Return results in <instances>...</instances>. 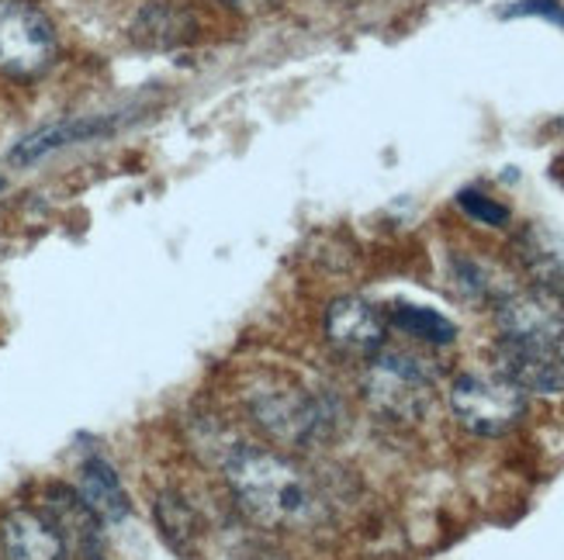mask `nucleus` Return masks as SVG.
Instances as JSON below:
<instances>
[{"instance_id":"obj_14","label":"nucleus","mask_w":564,"mask_h":560,"mask_svg":"<svg viewBox=\"0 0 564 560\" xmlns=\"http://www.w3.org/2000/svg\"><path fill=\"white\" fill-rule=\"evenodd\" d=\"M84 502L94 508L105 523H121L129 516V495L121 488L115 468L105 457H87L80 464V488Z\"/></svg>"},{"instance_id":"obj_21","label":"nucleus","mask_w":564,"mask_h":560,"mask_svg":"<svg viewBox=\"0 0 564 560\" xmlns=\"http://www.w3.org/2000/svg\"><path fill=\"white\" fill-rule=\"evenodd\" d=\"M0 190H4V177H0Z\"/></svg>"},{"instance_id":"obj_17","label":"nucleus","mask_w":564,"mask_h":560,"mask_svg":"<svg viewBox=\"0 0 564 560\" xmlns=\"http://www.w3.org/2000/svg\"><path fill=\"white\" fill-rule=\"evenodd\" d=\"M156 519L163 526V537L174 543V547H187L198 532V523H194L191 505L177 495H160L156 502Z\"/></svg>"},{"instance_id":"obj_1","label":"nucleus","mask_w":564,"mask_h":560,"mask_svg":"<svg viewBox=\"0 0 564 560\" xmlns=\"http://www.w3.org/2000/svg\"><path fill=\"white\" fill-rule=\"evenodd\" d=\"M226 481L236 505L267 529H305L323 519V495L294 460L236 447L226 457Z\"/></svg>"},{"instance_id":"obj_4","label":"nucleus","mask_w":564,"mask_h":560,"mask_svg":"<svg viewBox=\"0 0 564 560\" xmlns=\"http://www.w3.org/2000/svg\"><path fill=\"white\" fill-rule=\"evenodd\" d=\"M451 411L468 432L496 440L523 422L527 395L502 374H460L451 384Z\"/></svg>"},{"instance_id":"obj_19","label":"nucleus","mask_w":564,"mask_h":560,"mask_svg":"<svg viewBox=\"0 0 564 560\" xmlns=\"http://www.w3.org/2000/svg\"><path fill=\"white\" fill-rule=\"evenodd\" d=\"M229 560H284V557L274 553V550H267V547H260V543H242L236 553H229Z\"/></svg>"},{"instance_id":"obj_3","label":"nucleus","mask_w":564,"mask_h":560,"mask_svg":"<svg viewBox=\"0 0 564 560\" xmlns=\"http://www.w3.org/2000/svg\"><path fill=\"white\" fill-rule=\"evenodd\" d=\"M360 392L378 416L395 422H415L430 411L436 381L420 356L402 350H381L367 360Z\"/></svg>"},{"instance_id":"obj_12","label":"nucleus","mask_w":564,"mask_h":560,"mask_svg":"<svg viewBox=\"0 0 564 560\" xmlns=\"http://www.w3.org/2000/svg\"><path fill=\"white\" fill-rule=\"evenodd\" d=\"M512 253H517L533 287L564 298V235L544 226H523L512 239Z\"/></svg>"},{"instance_id":"obj_2","label":"nucleus","mask_w":564,"mask_h":560,"mask_svg":"<svg viewBox=\"0 0 564 560\" xmlns=\"http://www.w3.org/2000/svg\"><path fill=\"white\" fill-rule=\"evenodd\" d=\"M250 416L253 422L278 443L291 447H315L333 436L336 408L329 398L312 395L299 384H260L250 392Z\"/></svg>"},{"instance_id":"obj_8","label":"nucleus","mask_w":564,"mask_h":560,"mask_svg":"<svg viewBox=\"0 0 564 560\" xmlns=\"http://www.w3.org/2000/svg\"><path fill=\"white\" fill-rule=\"evenodd\" d=\"M496 374L523 395H564V343H496Z\"/></svg>"},{"instance_id":"obj_13","label":"nucleus","mask_w":564,"mask_h":560,"mask_svg":"<svg viewBox=\"0 0 564 560\" xmlns=\"http://www.w3.org/2000/svg\"><path fill=\"white\" fill-rule=\"evenodd\" d=\"M194 35H198L194 14L177 4H166V0L145 4L132 21V39L142 48H177V45H187Z\"/></svg>"},{"instance_id":"obj_20","label":"nucleus","mask_w":564,"mask_h":560,"mask_svg":"<svg viewBox=\"0 0 564 560\" xmlns=\"http://www.w3.org/2000/svg\"><path fill=\"white\" fill-rule=\"evenodd\" d=\"M226 8H232V11H247V14H253V11H263V8H271L274 0H223Z\"/></svg>"},{"instance_id":"obj_16","label":"nucleus","mask_w":564,"mask_h":560,"mask_svg":"<svg viewBox=\"0 0 564 560\" xmlns=\"http://www.w3.org/2000/svg\"><path fill=\"white\" fill-rule=\"evenodd\" d=\"M451 274H454V281H457V287L464 290V295L475 298V301H492L496 305L499 298H506L512 290V284L499 281L492 266L475 260V256H454L451 260Z\"/></svg>"},{"instance_id":"obj_15","label":"nucleus","mask_w":564,"mask_h":560,"mask_svg":"<svg viewBox=\"0 0 564 560\" xmlns=\"http://www.w3.org/2000/svg\"><path fill=\"white\" fill-rule=\"evenodd\" d=\"M391 326L412 339H420V343H430V347H451L457 339V326L447 319V315L423 308V305H395L391 308Z\"/></svg>"},{"instance_id":"obj_10","label":"nucleus","mask_w":564,"mask_h":560,"mask_svg":"<svg viewBox=\"0 0 564 560\" xmlns=\"http://www.w3.org/2000/svg\"><path fill=\"white\" fill-rule=\"evenodd\" d=\"M118 129V121L111 114H84V118H66V121H53V125H42L39 132L24 135L14 150H11V163L14 166H32L45 156H53L56 150H66V145H80L90 139H105Z\"/></svg>"},{"instance_id":"obj_11","label":"nucleus","mask_w":564,"mask_h":560,"mask_svg":"<svg viewBox=\"0 0 564 560\" xmlns=\"http://www.w3.org/2000/svg\"><path fill=\"white\" fill-rule=\"evenodd\" d=\"M0 557L4 560H69L56 529L45 523L42 513L14 508L0 523Z\"/></svg>"},{"instance_id":"obj_18","label":"nucleus","mask_w":564,"mask_h":560,"mask_svg":"<svg viewBox=\"0 0 564 560\" xmlns=\"http://www.w3.org/2000/svg\"><path fill=\"white\" fill-rule=\"evenodd\" d=\"M457 208L468 218H475L478 226H488V229H502V226H509V218H512L506 205H499L496 198H488V194H481L475 187L457 194Z\"/></svg>"},{"instance_id":"obj_9","label":"nucleus","mask_w":564,"mask_h":560,"mask_svg":"<svg viewBox=\"0 0 564 560\" xmlns=\"http://www.w3.org/2000/svg\"><path fill=\"white\" fill-rule=\"evenodd\" d=\"M323 326H326V339L343 356L371 360L375 353L384 350L388 319L381 315V308L371 305L367 298L343 295V298L329 301Z\"/></svg>"},{"instance_id":"obj_5","label":"nucleus","mask_w":564,"mask_h":560,"mask_svg":"<svg viewBox=\"0 0 564 560\" xmlns=\"http://www.w3.org/2000/svg\"><path fill=\"white\" fill-rule=\"evenodd\" d=\"M59 42L48 21L29 0H0V73L35 80L56 63Z\"/></svg>"},{"instance_id":"obj_7","label":"nucleus","mask_w":564,"mask_h":560,"mask_svg":"<svg viewBox=\"0 0 564 560\" xmlns=\"http://www.w3.org/2000/svg\"><path fill=\"white\" fill-rule=\"evenodd\" d=\"M499 339L509 343H564V298L541 287H512L496 305Z\"/></svg>"},{"instance_id":"obj_6","label":"nucleus","mask_w":564,"mask_h":560,"mask_svg":"<svg viewBox=\"0 0 564 560\" xmlns=\"http://www.w3.org/2000/svg\"><path fill=\"white\" fill-rule=\"evenodd\" d=\"M45 523L56 529L63 540L69 560H105L108 557V537H105V519L84 502V495L69 484H48L42 492Z\"/></svg>"}]
</instances>
